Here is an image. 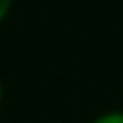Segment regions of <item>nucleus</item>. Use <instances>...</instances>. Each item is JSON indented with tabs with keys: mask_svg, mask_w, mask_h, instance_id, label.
I'll return each mask as SVG.
<instances>
[{
	"mask_svg": "<svg viewBox=\"0 0 123 123\" xmlns=\"http://www.w3.org/2000/svg\"><path fill=\"white\" fill-rule=\"evenodd\" d=\"M89 123H123V111H121V109L101 111V113H99V116H94Z\"/></svg>",
	"mask_w": 123,
	"mask_h": 123,
	"instance_id": "nucleus-1",
	"label": "nucleus"
},
{
	"mask_svg": "<svg viewBox=\"0 0 123 123\" xmlns=\"http://www.w3.org/2000/svg\"><path fill=\"white\" fill-rule=\"evenodd\" d=\"M12 5H15V0H0V24H3V22L10 17Z\"/></svg>",
	"mask_w": 123,
	"mask_h": 123,
	"instance_id": "nucleus-2",
	"label": "nucleus"
},
{
	"mask_svg": "<svg viewBox=\"0 0 123 123\" xmlns=\"http://www.w3.org/2000/svg\"><path fill=\"white\" fill-rule=\"evenodd\" d=\"M3 99H5V82L0 77V106H3Z\"/></svg>",
	"mask_w": 123,
	"mask_h": 123,
	"instance_id": "nucleus-3",
	"label": "nucleus"
}]
</instances>
